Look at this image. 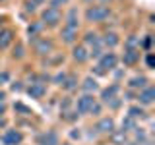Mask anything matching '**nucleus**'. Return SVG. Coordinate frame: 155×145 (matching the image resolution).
I'll return each mask as SVG.
<instances>
[{
  "instance_id": "f257e3e1",
  "label": "nucleus",
  "mask_w": 155,
  "mask_h": 145,
  "mask_svg": "<svg viewBox=\"0 0 155 145\" xmlns=\"http://www.w3.org/2000/svg\"><path fill=\"white\" fill-rule=\"evenodd\" d=\"M110 16V10L105 6V4H97V6H89L85 12V18L87 21H105L107 18Z\"/></svg>"
},
{
  "instance_id": "f03ea898",
  "label": "nucleus",
  "mask_w": 155,
  "mask_h": 145,
  "mask_svg": "<svg viewBox=\"0 0 155 145\" xmlns=\"http://www.w3.org/2000/svg\"><path fill=\"white\" fill-rule=\"evenodd\" d=\"M60 19H62V14H60V10H56V8H47L45 12H43V23H45V25L54 27Z\"/></svg>"
},
{
  "instance_id": "7ed1b4c3",
  "label": "nucleus",
  "mask_w": 155,
  "mask_h": 145,
  "mask_svg": "<svg viewBox=\"0 0 155 145\" xmlns=\"http://www.w3.org/2000/svg\"><path fill=\"white\" fill-rule=\"evenodd\" d=\"M116 64H118V58H116L114 52H105L103 56H101V62H99V68L103 72H110L114 70Z\"/></svg>"
},
{
  "instance_id": "20e7f679",
  "label": "nucleus",
  "mask_w": 155,
  "mask_h": 145,
  "mask_svg": "<svg viewBox=\"0 0 155 145\" xmlns=\"http://www.w3.org/2000/svg\"><path fill=\"white\" fill-rule=\"evenodd\" d=\"M95 105V99L91 95H84V97H80L78 99V105H76V108H78V112L80 114H89V110H91V106Z\"/></svg>"
},
{
  "instance_id": "39448f33",
  "label": "nucleus",
  "mask_w": 155,
  "mask_h": 145,
  "mask_svg": "<svg viewBox=\"0 0 155 145\" xmlns=\"http://www.w3.org/2000/svg\"><path fill=\"white\" fill-rule=\"evenodd\" d=\"M21 139H23V135L19 132H16V130H8V132L2 135V143L4 145H19Z\"/></svg>"
},
{
  "instance_id": "423d86ee",
  "label": "nucleus",
  "mask_w": 155,
  "mask_h": 145,
  "mask_svg": "<svg viewBox=\"0 0 155 145\" xmlns=\"http://www.w3.org/2000/svg\"><path fill=\"white\" fill-rule=\"evenodd\" d=\"M97 132L101 134H113L114 132V120L113 118H101L97 124Z\"/></svg>"
},
{
  "instance_id": "0eeeda50",
  "label": "nucleus",
  "mask_w": 155,
  "mask_h": 145,
  "mask_svg": "<svg viewBox=\"0 0 155 145\" xmlns=\"http://www.w3.org/2000/svg\"><path fill=\"white\" fill-rule=\"evenodd\" d=\"M39 145H58V135L54 134V132H45V134H41L39 135Z\"/></svg>"
},
{
  "instance_id": "6e6552de",
  "label": "nucleus",
  "mask_w": 155,
  "mask_h": 145,
  "mask_svg": "<svg viewBox=\"0 0 155 145\" xmlns=\"http://www.w3.org/2000/svg\"><path fill=\"white\" fill-rule=\"evenodd\" d=\"M27 93H29L31 99H41V97L47 93V87H45V83H31L29 89H27Z\"/></svg>"
},
{
  "instance_id": "1a4fd4ad",
  "label": "nucleus",
  "mask_w": 155,
  "mask_h": 145,
  "mask_svg": "<svg viewBox=\"0 0 155 145\" xmlns=\"http://www.w3.org/2000/svg\"><path fill=\"white\" fill-rule=\"evenodd\" d=\"M52 50V43L47 41V39H39L35 41V52L37 54H51Z\"/></svg>"
},
{
  "instance_id": "9d476101",
  "label": "nucleus",
  "mask_w": 155,
  "mask_h": 145,
  "mask_svg": "<svg viewBox=\"0 0 155 145\" xmlns=\"http://www.w3.org/2000/svg\"><path fill=\"white\" fill-rule=\"evenodd\" d=\"M138 99H140V103H142V105H151L153 99H155V89H153V87H143Z\"/></svg>"
},
{
  "instance_id": "9b49d317",
  "label": "nucleus",
  "mask_w": 155,
  "mask_h": 145,
  "mask_svg": "<svg viewBox=\"0 0 155 145\" xmlns=\"http://www.w3.org/2000/svg\"><path fill=\"white\" fill-rule=\"evenodd\" d=\"M138 58H140V50H138V48H128V50L124 52V56H122V62L128 64V66H134L136 62H138Z\"/></svg>"
},
{
  "instance_id": "f8f14e48",
  "label": "nucleus",
  "mask_w": 155,
  "mask_h": 145,
  "mask_svg": "<svg viewBox=\"0 0 155 145\" xmlns=\"http://www.w3.org/2000/svg\"><path fill=\"white\" fill-rule=\"evenodd\" d=\"M72 56H74L76 62H85L87 58H89V52H87V48L84 45H80V47H76L74 50H72Z\"/></svg>"
},
{
  "instance_id": "ddd939ff",
  "label": "nucleus",
  "mask_w": 155,
  "mask_h": 145,
  "mask_svg": "<svg viewBox=\"0 0 155 145\" xmlns=\"http://www.w3.org/2000/svg\"><path fill=\"white\" fill-rule=\"evenodd\" d=\"M118 89H120V87L116 85V83H113L110 87H107V89H103V91H101V99H103L105 103H109L110 99H114V97H116V93H118Z\"/></svg>"
},
{
  "instance_id": "4468645a",
  "label": "nucleus",
  "mask_w": 155,
  "mask_h": 145,
  "mask_svg": "<svg viewBox=\"0 0 155 145\" xmlns=\"http://www.w3.org/2000/svg\"><path fill=\"white\" fill-rule=\"evenodd\" d=\"M14 41V31L12 29H4L0 31V48H8V45Z\"/></svg>"
},
{
  "instance_id": "2eb2a0df",
  "label": "nucleus",
  "mask_w": 155,
  "mask_h": 145,
  "mask_svg": "<svg viewBox=\"0 0 155 145\" xmlns=\"http://www.w3.org/2000/svg\"><path fill=\"white\" fill-rule=\"evenodd\" d=\"M78 10L76 8H70V12H68L66 16V25L64 27H72V29H78Z\"/></svg>"
},
{
  "instance_id": "dca6fc26",
  "label": "nucleus",
  "mask_w": 155,
  "mask_h": 145,
  "mask_svg": "<svg viewBox=\"0 0 155 145\" xmlns=\"http://www.w3.org/2000/svg\"><path fill=\"white\" fill-rule=\"evenodd\" d=\"M60 37H62V41H64V43H74L76 37H78V29L64 27V29H62V33H60Z\"/></svg>"
},
{
  "instance_id": "f3484780",
  "label": "nucleus",
  "mask_w": 155,
  "mask_h": 145,
  "mask_svg": "<svg viewBox=\"0 0 155 145\" xmlns=\"http://www.w3.org/2000/svg\"><path fill=\"white\" fill-rule=\"evenodd\" d=\"M145 83H147V77H143V76H136L128 81V85L132 87V89H143Z\"/></svg>"
},
{
  "instance_id": "a211bd4d",
  "label": "nucleus",
  "mask_w": 155,
  "mask_h": 145,
  "mask_svg": "<svg viewBox=\"0 0 155 145\" xmlns=\"http://www.w3.org/2000/svg\"><path fill=\"white\" fill-rule=\"evenodd\" d=\"M101 43H103V47H116L118 45V35H116V33H107V35L101 39Z\"/></svg>"
},
{
  "instance_id": "6ab92c4d",
  "label": "nucleus",
  "mask_w": 155,
  "mask_h": 145,
  "mask_svg": "<svg viewBox=\"0 0 155 145\" xmlns=\"http://www.w3.org/2000/svg\"><path fill=\"white\" fill-rule=\"evenodd\" d=\"M81 87H84V91L89 95L91 91H97V87H99V85H97V81L93 79V77H85L84 83H81Z\"/></svg>"
},
{
  "instance_id": "aec40b11",
  "label": "nucleus",
  "mask_w": 155,
  "mask_h": 145,
  "mask_svg": "<svg viewBox=\"0 0 155 145\" xmlns=\"http://www.w3.org/2000/svg\"><path fill=\"white\" fill-rule=\"evenodd\" d=\"M62 85H64V89H66V91H74L76 87H78V77H76V76H68Z\"/></svg>"
},
{
  "instance_id": "412c9836",
  "label": "nucleus",
  "mask_w": 155,
  "mask_h": 145,
  "mask_svg": "<svg viewBox=\"0 0 155 145\" xmlns=\"http://www.w3.org/2000/svg\"><path fill=\"white\" fill-rule=\"evenodd\" d=\"M113 141L116 143V145H124L126 143V132H113Z\"/></svg>"
},
{
  "instance_id": "4be33fe9",
  "label": "nucleus",
  "mask_w": 155,
  "mask_h": 145,
  "mask_svg": "<svg viewBox=\"0 0 155 145\" xmlns=\"http://www.w3.org/2000/svg\"><path fill=\"white\" fill-rule=\"evenodd\" d=\"M130 130H136V122H134V118H126L124 122H122V132H130Z\"/></svg>"
},
{
  "instance_id": "5701e85b",
  "label": "nucleus",
  "mask_w": 155,
  "mask_h": 145,
  "mask_svg": "<svg viewBox=\"0 0 155 145\" xmlns=\"http://www.w3.org/2000/svg\"><path fill=\"white\" fill-rule=\"evenodd\" d=\"M128 116H130V118H138V116H145V112L140 108V106H130Z\"/></svg>"
},
{
  "instance_id": "b1692460",
  "label": "nucleus",
  "mask_w": 155,
  "mask_h": 145,
  "mask_svg": "<svg viewBox=\"0 0 155 145\" xmlns=\"http://www.w3.org/2000/svg\"><path fill=\"white\" fill-rule=\"evenodd\" d=\"M126 47H128V48H136V47H140V39L136 37V35H130V37H128V41H126Z\"/></svg>"
},
{
  "instance_id": "393cba45",
  "label": "nucleus",
  "mask_w": 155,
  "mask_h": 145,
  "mask_svg": "<svg viewBox=\"0 0 155 145\" xmlns=\"http://www.w3.org/2000/svg\"><path fill=\"white\" fill-rule=\"evenodd\" d=\"M97 41H99V37H97L95 33H87V35H85V43H87V45H95Z\"/></svg>"
},
{
  "instance_id": "a878e982",
  "label": "nucleus",
  "mask_w": 155,
  "mask_h": 145,
  "mask_svg": "<svg viewBox=\"0 0 155 145\" xmlns=\"http://www.w3.org/2000/svg\"><path fill=\"white\" fill-rule=\"evenodd\" d=\"M39 29H41V23H35V25H29V27H27V33H29L31 37H35V33L39 31Z\"/></svg>"
},
{
  "instance_id": "bb28decb",
  "label": "nucleus",
  "mask_w": 155,
  "mask_h": 145,
  "mask_svg": "<svg viewBox=\"0 0 155 145\" xmlns=\"http://www.w3.org/2000/svg\"><path fill=\"white\" fill-rule=\"evenodd\" d=\"M14 58H23V47L21 45H18L14 48Z\"/></svg>"
},
{
  "instance_id": "cd10ccee",
  "label": "nucleus",
  "mask_w": 155,
  "mask_h": 145,
  "mask_svg": "<svg viewBox=\"0 0 155 145\" xmlns=\"http://www.w3.org/2000/svg\"><path fill=\"white\" fill-rule=\"evenodd\" d=\"M25 10H27V12H35V10H37V4L33 2V0H27V2H25Z\"/></svg>"
},
{
  "instance_id": "c85d7f7f",
  "label": "nucleus",
  "mask_w": 155,
  "mask_h": 145,
  "mask_svg": "<svg viewBox=\"0 0 155 145\" xmlns=\"http://www.w3.org/2000/svg\"><path fill=\"white\" fill-rule=\"evenodd\" d=\"M8 81H10V74H8V72H2V74H0V85L8 83Z\"/></svg>"
},
{
  "instance_id": "c756f323",
  "label": "nucleus",
  "mask_w": 155,
  "mask_h": 145,
  "mask_svg": "<svg viewBox=\"0 0 155 145\" xmlns=\"http://www.w3.org/2000/svg\"><path fill=\"white\" fill-rule=\"evenodd\" d=\"M66 2H68V0H52V2H51L52 6H51V8H56V10H58L62 4H66Z\"/></svg>"
},
{
  "instance_id": "7c9ffc66",
  "label": "nucleus",
  "mask_w": 155,
  "mask_h": 145,
  "mask_svg": "<svg viewBox=\"0 0 155 145\" xmlns=\"http://www.w3.org/2000/svg\"><path fill=\"white\" fill-rule=\"evenodd\" d=\"M14 108H18V110H21V112H25V114H31V110H29V108H27V106H23L21 103H18L16 106H14Z\"/></svg>"
},
{
  "instance_id": "2f4dec72",
  "label": "nucleus",
  "mask_w": 155,
  "mask_h": 145,
  "mask_svg": "<svg viewBox=\"0 0 155 145\" xmlns=\"http://www.w3.org/2000/svg\"><path fill=\"white\" fill-rule=\"evenodd\" d=\"M101 112V105L99 103H95L93 106H91V110H89V114H99Z\"/></svg>"
},
{
  "instance_id": "473e14b6",
  "label": "nucleus",
  "mask_w": 155,
  "mask_h": 145,
  "mask_svg": "<svg viewBox=\"0 0 155 145\" xmlns=\"http://www.w3.org/2000/svg\"><path fill=\"white\" fill-rule=\"evenodd\" d=\"M145 62H147V68H153V66H155V58H153V54H147Z\"/></svg>"
},
{
  "instance_id": "72a5a7b5",
  "label": "nucleus",
  "mask_w": 155,
  "mask_h": 145,
  "mask_svg": "<svg viewBox=\"0 0 155 145\" xmlns=\"http://www.w3.org/2000/svg\"><path fill=\"white\" fill-rule=\"evenodd\" d=\"M64 79H66V76H64V74H58V76L54 77V81H56V83H60V81L64 83Z\"/></svg>"
},
{
  "instance_id": "f704fd0d",
  "label": "nucleus",
  "mask_w": 155,
  "mask_h": 145,
  "mask_svg": "<svg viewBox=\"0 0 155 145\" xmlns=\"http://www.w3.org/2000/svg\"><path fill=\"white\" fill-rule=\"evenodd\" d=\"M149 45H151V35H147V37H145V41H143V47L145 48H149Z\"/></svg>"
},
{
  "instance_id": "c9c22d12",
  "label": "nucleus",
  "mask_w": 155,
  "mask_h": 145,
  "mask_svg": "<svg viewBox=\"0 0 155 145\" xmlns=\"http://www.w3.org/2000/svg\"><path fill=\"white\" fill-rule=\"evenodd\" d=\"M95 74H97V76H105V74H107V72H103V70H101V68H99V66H97V68H95Z\"/></svg>"
},
{
  "instance_id": "e433bc0d",
  "label": "nucleus",
  "mask_w": 155,
  "mask_h": 145,
  "mask_svg": "<svg viewBox=\"0 0 155 145\" xmlns=\"http://www.w3.org/2000/svg\"><path fill=\"white\" fill-rule=\"evenodd\" d=\"M12 89L14 91H19V89H21V85H19V83H12Z\"/></svg>"
},
{
  "instance_id": "4c0bfd02",
  "label": "nucleus",
  "mask_w": 155,
  "mask_h": 145,
  "mask_svg": "<svg viewBox=\"0 0 155 145\" xmlns=\"http://www.w3.org/2000/svg\"><path fill=\"white\" fill-rule=\"evenodd\" d=\"M4 112H6V108H4V105L0 103V118H2V116H4Z\"/></svg>"
},
{
  "instance_id": "58836bf2",
  "label": "nucleus",
  "mask_w": 155,
  "mask_h": 145,
  "mask_svg": "<svg viewBox=\"0 0 155 145\" xmlns=\"http://www.w3.org/2000/svg\"><path fill=\"white\" fill-rule=\"evenodd\" d=\"M4 99H6V93H4V91H0V103H2Z\"/></svg>"
},
{
  "instance_id": "ea45409f",
  "label": "nucleus",
  "mask_w": 155,
  "mask_h": 145,
  "mask_svg": "<svg viewBox=\"0 0 155 145\" xmlns=\"http://www.w3.org/2000/svg\"><path fill=\"white\" fill-rule=\"evenodd\" d=\"M33 2H35L37 6H39V4H43V2H45V0H33Z\"/></svg>"
},
{
  "instance_id": "a19ab883",
  "label": "nucleus",
  "mask_w": 155,
  "mask_h": 145,
  "mask_svg": "<svg viewBox=\"0 0 155 145\" xmlns=\"http://www.w3.org/2000/svg\"><path fill=\"white\" fill-rule=\"evenodd\" d=\"M0 23H2V21H0ZM0 31H2V29H0Z\"/></svg>"
},
{
  "instance_id": "79ce46f5",
  "label": "nucleus",
  "mask_w": 155,
  "mask_h": 145,
  "mask_svg": "<svg viewBox=\"0 0 155 145\" xmlns=\"http://www.w3.org/2000/svg\"><path fill=\"white\" fill-rule=\"evenodd\" d=\"M103 2H107V0H103Z\"/></svg>"
}]
</instances>
